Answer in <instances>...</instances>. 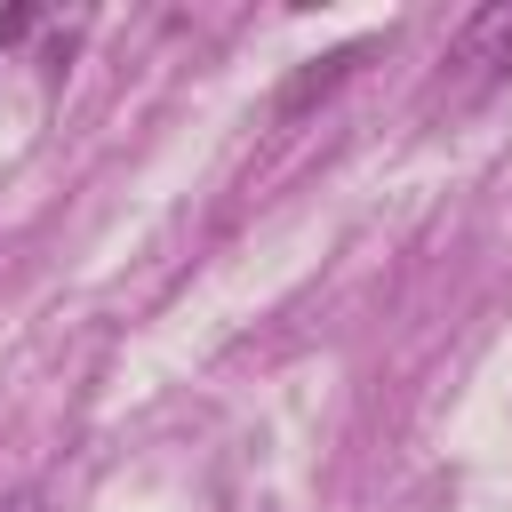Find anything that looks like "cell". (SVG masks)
Instances as JSON below:
<instances>
[{
	"label": "cell",
	"instance_id": "cell-3",
	"mask_svg": "<svg viewBox=\"0 0 512 512\" xmlns=\"http://www.w3.org/2000/svg\"><path fill=\"white\" fill-rule=\"evenodd\" d=\"M0 512H48V496H40V488H8V496H0Z\"/></svg>",
	"mask_w": 512,
	"mask_h": 512
},
{
	"label": "cell",
	"instance_id": "cell-2",
	"mask_svg": "<svg viewBox=\"0 0 512 512\" xmlns=\"http://www.w3.org/2000/svg\"><path fill=\"white\" fill-rule=\"evenodd\" d=\"M360 56H376V40H344V48H328V56H312V64H304V72H296V80L280 88V104H272V112H280V120H296V112H312V104H320V96H328L336 80H352V64H360Z\"/></svg>",
	"mask_w": 512,
	"mask_h": 512
},
{
	"label": "cell",
	"instance_id": "cell-1",
	"mask_svg": "<svg viewBox=\"0 0 512 512\" xmlns=\"http://www.w3.org/2000/svg\"><path fill=\"white\" fill-rule=\"evenodd\" d=\"M448 72H456V96H488L512 80V0H488L464 16L456 48H448Z\"/></svg>",
	"mask_w": 512,
	"mask_h": 512
}]
</instances>
